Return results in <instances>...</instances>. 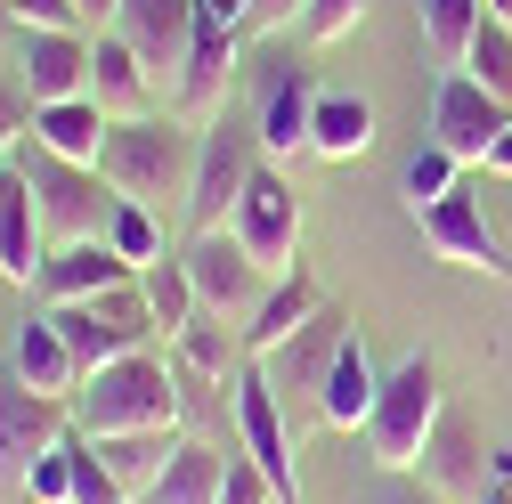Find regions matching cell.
<instances>
[{
	"label": "cell",
	"mask_w": 512,
	"mask_h": 504,
	"mask_svg": "<svg viewBox=\"0 0 512 504\" xmlns=\"http://www.w3.org/2000/svg\"><path fill=\"white\" fill-rule=\"evenodd\" d=\"M196 155H204V131H187L179 114H139V122H114L106 131L98 171L114 179L122 204H147L155 220H171L196 196Z\"/></svg>",
	"instance_id": "1"
},
{
	"label": "cell",
	"mask_w": 512,
	"mask_h": 504,
	"mask_svg": "<svg viewBox=\"0 0 512 504\" xmlns=\"http://www.w3.org/2000/svg\"><path fill=\"white\" fill-rule=\"evenodd\" d=\"M74 431L90 439H122V431H179V374L163 350H131L98 366L82 399H74Z\"/></svg>",
	"instance_id": "2"
},
{
	"label": "cell",
	"mask_w": 512,
	"mask_h": 504,
	"mask_svg": "<svg viewBox=\"0 0 512 504\" xmlns=\"http://www.w3.org/2000/svg\"><path fill=\"white\" fill-rule=\"evenodd\" d=\"M447 399H439V366L415 350L399 358L391 374H382V391H374V415H366V456L382 472H415L423 448H431V431H439Z\"/></svg>",
	"instance_id": "3"
},
{
	"label": "cell",
	"mask_w": 512,
	"mask_h": 504,
	"mask_svg": "<svg viewBox=\"0 0 512 504\" xmlns=\"http://www.w3.org/2000/svg\"><path fill=\"white\" fill-rule=\"evenodd\" d=\"M25 179H33V196H41V228H49V252L57 244H90L114 228L122 196H114V179L98 163H66V155H49V147H25L17 155Z\"/></svg>",
	"instance_id": "4"
},
{
	"label": "cell",
	"mask_w": 512,
	"mask_h": 504,
	"mask_svg": "<svg viewBox=\"0 0 512 504\" xmlns=\"http://www.w3.org/2000/svg\"><path fill=\"white\" fill-rule=\"evenodd\" d=\"M342 342H350V318L326 301V309H317V318H309L293 342H277L269 358H252V366L269 374V391H277V407H285L293 439H309V431H317V399H326V374H334Z\"/></svg>",
	"instance_id": "5"
},
{
	"label": "cell",
	"mask_w": 512,
	"mask_h": 504,
	"mask_svg": "<svg viewBox=\"0 0 512 504\" xmlns=\"http://www.w3.org/2000/svg\"><path fill=\"white\" fill-rule=\"evenodd\" d=\"M261 163H269V155H261V131H252V122H236V114H228V122H212V131H204V155H196V196H187V228H196V236L228 228Z\"/></svg>",
	"instance_id": "6"
},
{
	"label": "cell",
	"mask_w": 512,
	"mask_h": 504,
	"mask_svg": "<svg viewBox=\"0 0 512 504\" xmlns=\"http://www.w3.org/2000/svg\"><path fill=\"white\" fill-rule=\"evenodd\" d=\"M512 131V106L496 98V90H480L464 66H447L439 74V90H431V147H447L464 171H488V155H496V139Z\"/></svg>",
	"instance_id": "7"
},
{
	"label": "cell",
	"mask_w": 512,
	"mask_h": 504,
	"mask_svg": "<svg viewBox=\"0 0 512 504\" xmlns=\"http://www.w3.org/2000/svg\"><path fill=\"white\" fill-rule=\"evenodd\" d=\"M187 277H196V301L212 309V318H228V326H252L261 318V301H269V269L252 261V252L228 236V228H212V236H187Z\"/></svg>",
	"instance_id": "8"
},
{
	"label": "cell",
	"mask_w": 512,
	"mask_h": 504,
	"mask_svg": "<svg viewBox=\"0 0 512 504\" xmlns=\"http://www.w3.org/2000/svg\"><path fill=\"white\" fill-rule=\"evenodd\" d=\"M228 236H236L269 277H293V269H301V196H293V179H285L277 163L252 171L244 204H236V220H228Z\"/></svg>",
	"instance_id": "9"
},
{
	"label": "cell",
	"mask_w": 512,
	"mask_h": 504,
	"mask_svg": "<svg viewBox=\"0 0 512 504\" xmlns=\"http://www.w3.org/2000/svg\"><path fill=\"white\" fill-rule=\"evenodd\" d=\"M236 448L277 480L285 504H301V439H293V423H285V407H277L261 366H244V383H236Z\"/></svg>",
	"instance_id": "10"
},
{
	"label": "cell",
	"mask_w": 512,
	"mask_h": 504,
	"mask_svg": "<svg viewBox=\"0 0 512 504\" xmlns=\"http://www.w3.org/2000/svg\"><path fill=\"white\" fill-rule=\"evenodd\" d=\"M66 431H74V407H66V399H41L25 374H0V480L25 488V472H33Z\"/></svg>",
	"instance_id": "11"
},
{
	"label": "cell",
	"mask_w": 512,
	"mask_h": 504,
	"mask_svg": "<svg viewBox=\"0 0 512 504\" xmlns=\"http://www.w3.org/2000/svg\"><path fill=\"white\" fill-rule=\"evenodd\" d=\"M114 33L139 49V66H147L155 90L171 98V90H179V66H187V49H196V33H204V17H196V0H122Z\"/></svg>",
	"instance_id": "12"
},
{
	"label": "cell",
	"mask_w": 512,
	"mask_h": 504,
	"mask_svg": "<svg viewBox=\"0 0 512 504\" xmlns=\"http://www.w3.org/2000/svg\"><path fill=\"white\" fill-rule=\"evenodd\" d=\"M415 220H423V244L439 252V261H456V269H480V277L512 285V252H504V236L488 228V204L472 196V187H456L447 204H431V212H415Z\"/></svg>",
	"instance_id": "13"
},
{
	"label": "cell",
	"mask_w": 512,
	"mask_h": 504,
	"mask_svg": "<svg viewBox=\"0 0 512 504\" xmlns=\"http://www.w3.org/2000/svg\"><path fill=\"white\" fill-rule=\"evenodd\" d=\"M236 33H196V49H187V66H179V90L163 98V114H179L187 131H212V122H228V90H236Z\"/></svg>",
	"instance_id": "14"
},
{
	"label": "cell",
	"mask_w": 512,
	"mask_h": 504,
	"mask_svg": "<svg viewBox=\"0 0 512 504\" xmlns=\"http://www.w3.org/2000/svg\"><path fill=\"white\" fill-rule=\"evenodd\" d=\"M415 480H423L431 496H447V504H480L488 480H496V456L480 448V431L447 407L439 431H431V448H423V464H415Z\"/></svg>",
	"instance_id": "15"
},
{
	"label": "cell",
	"mask_w": 512,
	"mask_h": 504,
	"mask_svg": "<svg viewBox=\"0 0 512 504\" xmlns=\"http://www.w3.org/2000/svg\"><path fill=\"white\" fill-rule=\"evenodd\" d=\"M49 269V228H41V196L25 163H0V285H41Z\"/></svg>",
	"instance_id": "16"
},
{
	"label": "cell",
	"mask_w": 512,
	"mask_h": 504,
	"mask_svg": "<svg viewBox=\"0 0 512 504\" xmlns=\"http://www.w3.org/2000/svg\"><path fill=\"white\" fill-rule=\"evenodd\" d=\"M90 98L106 122H139V114H163V90L155 74L139 66V49L122 33H90Z\"/></svg>",
	"instance_id": "17"
},
{
	"label": "cell",
	"mask_w": 512,
	"mask_h": 504,
	"mask_svg": "<svg viewBox=\"0 0 512 504\" xmlns=\"http://www.w3.org/2000/svg\"><path fill=\"white\" fill-rule=\"evenodd\" d=\"M17 74L33 106L90 98V33H17Z\"/></svg>",
	"instance_id": "18"
},
{
	"label": "cell",
	"mask_w": 512,
	"mask_h": 504,
	"mask_svg": "<svg viewBox=\"0 0 512 504\" xmlns=\"http://www.w3.org/2000/svg\"><path fill=\"white\" fill-rule=\"evenodd\" d=\"M131 277H139V269L122 261V252H114L106 236H90V244H57L33 293H41V309H66V301H98V293L131 285Z\"/></svg>",
	"instance_id": "19"
},
{
	"label": "cell",
	"mask_w": 512,
	"mask_h": 504,
	"mask_svg": "<svg viewBox=\"0 0 512 504\" xmlns=\"http://www.w3.org/2000/svg\"><path fill=\"white\" fill-rule=\"evenodd\" d=\"M9 374H25L41 399H66V407H74V399H82V383H90L82 358H74V342L57 334L49 309H33V318L17 326V342H9Z\"/></svg>",
	"instance_id": "20"
},
{
	"label": "cell",
	"mask_w": 512,
	"mask_h": 504,
	"mask_svg": "<svg viewBox=\"0 0 512 504\" xmlns=\"http://www.w3.org/2000/svg\"><path fill=\"white\" fill-rule=\"evenodd\" d=\"M163 358H171V374H179V383H212V391H236V383H244V366H252L244 326L212 318V309H204V318L187 326V334H179Z\"/></svg>",
	"instance_id": "21"
},
{
	"label": "cell",
	"mask_w": 512,
	"mask_h": 504,
	"mask_svg": "<svg viewBox=\"0 0 512 504\" xmlns=\"http://www.w3.org/2000/svg\"><path fill=\"white\" fill-rule=\"evenodd\" d=\"M309 122H317V82L301 74V66H285V74H269V98H261V155L269 163H293V155H309Z\"/></svg>",
	"instance_id": "22"
},
{
	"label": "cell",
	"mask_w": 512,
	"mask_h": 504,
	"mask_svg": "<svg viewBox=\"0 0 512 504\" xmlns=\"http://www.w3.org/2000/svg\"><path fill=\"white\" fill-rule=\"evenodd\" d=\"M317 309H326V285H317L309 269L277 277V285H269V301H261V318L244 326V350H252V358H269L277 342H293V334H301V326L317 318Z\"/></svg>",
	"instance_id": "23"
},
{
	"label": "cell",
	"mask_w": 512,
	"mask_h": 504,
	"mask_svg": "<svg viewBox=\"0 0 512 504\" xmlns=\"http://www.w3.org/2000/svg\"><path fill=\"white\" fill-rule=\"evenodd\" d=\"M374 391H382V374H374L366 342L350 334V342H342V358H334V374H326L317 423H326V431H366V415H374Z\"/></svg>",
	"instance_id": "24"
},
{
	"label": "cell",
	"mask_w": 512,
	"mask_h": 504,
	"mask_svg": "<svg viewBox=\"0 0 512 504\" xmlns=\"http://www.w3.org/2000/svg\"><path fill=\"white\" fill-rule=\"evenodd\" d=\"M374 147V106L358 90H317V122H309V155L326 163H358Z\"/></svg>",
	"instance_id": "25"
},
{
	"label": "cell",
	"mask_w": 512,
	"mask_h": 504,
	"mask_svg": "<svg viewBox=\"0 0 512 504\" xmlns=\"http://www.w3.org/2000/svg\"><path fill=\"white\" fill-rule=\"evenodd\" d=\"M220 480H228V448H212V439H179V456L163 464V480L139 504H220Z\"/></svg>",
	"instance_id": "26"
},
{
	"label": "cell",
	"mask_w": 512,
	"mask_h": 504,
	"mask_svg": "<svg viewBox=\"0 0 512 504\" xmlns=\"http://www.w3.org/2000/svg\"><path fill=\"white\" fill-rule=\"evenodd\" d=\"M106 131H114V122L98 114V98H66V106H41L33 114V147L66 155V163H98L106 155Z\"/></svg>",
	"instance_id": "27"
},
{
	"label": "cell",
	"mask_w": 512,
	"mask_h": 504,
	"mask_svg": "<svg viewBox=\"0 0 512 504\" xmlns=\"http://www.w3.org/2000/svg\"><path fill=\"white\" fill-rule=\"evenodd\" d=\"M139 293H147V309H155V326H163V350L204 318V301H196V277H187V261L179 252H163V261H147L139 269Z\"/></svg>",
	"instance_id": "28"
},
{
	"label": "cell",
	"mask_w": 512,
	"mask_h": 504,
	"mask_svg": "<svg viewBox=\"0 0 512 504\" xmlns=\"http://www.w3.org/2000/svg\"><path fill=\"white\" fill-rule=\"evenodd\" d=\"M179 439H187V431H122V439H98V456H106V472L131 488V504H139V496L163 480V464L179 456Z\"/></svg>",
	"instance_id": "29"
},
{
	"label": "cell",
	"mask_w": 512,
	"mask_h": 504,
	"mask_svg": "<svg viewBox=\"0 0 512 504\" xmlns=\"http://www.w3.org/2000/svg\"><path fill=\"white\" fill-rule=\"evenodd\" d=\"M49 318H57V334L74 342V358H82V374H98V366H114V358H131V350H139V342L122 334V326L106 318L98 301H66V309H49Z\"/></svg>",
	"instance_id": "30"
},
{
	"label": "cell",
	"mask_w": 512,
	"mask_h": 504,
	"mask_svg": "<svg viewBox=\"0 0 512 504\" xmlns=\"http://www.w3.org/2000/svg\"><path fill=\"white\" fill-rule=\"evenodd\" d=\"M480 17H488V0H423V41H431L439 66H464V57H472Z\"/></svg>",
	"instance_id": "31"
},
{
	"label": "cell",
	"mask_w": 512,
	"mask_h": 504,
	"mask_svg": "<svg viewBox=\"0 0 512 504\" xmlns=\"http://www.w3.org/2000/svg\"><path fill=\"white\" fill-rule=\"evenodd\" d=\"M464 74L512 106V17H480V33H472V57H464Z\"/></svg>",
	"instance_id": "32"
},
{
	"label": "cell",
	"mask_w": 512,
	"mask_h": 504,
	"mask_svg": "<svg viewBox=\"0 0 512 504\" xmlns=\"http://www.w3.org/2000/svg\"><path fill=\"white\" fill-rule=\"evenodd\" d=\"M456 187H464V163L447 155V147H431V139H423V147L407 155V212H431V204H447Z\"/></svg>",
	"instance_id": "33"
},
{
	"label": "cell",
	"mask_w": 512,
	"mask_h": 504,
	"mask_svg": "<svg viewBox=\"0 0 512 504\" xmlns=\"http://www.w3.org/2000/svg\"><path fill=\"white\" fill-rule=\"evenodd\" d=\"M106 244H114L131 269H147V261H163V252H171V244H163V220H155L147 204H122L114 228H106Z\"/></svg>",
	"instance_id": "34"
},
{
	"label": "cell",
	"mask_w": 512,
	"mask_h": 504,
	"mask_svg": "<svg viewBox=\"0 0 512 504\" xmlns=\"http://www.w3.org/2000/svg\"><path fill=\"white\" fill-rule=\"evenodd\" d=\"M33 90H25V74H0V163H17L25 147H33Z\"/></svg>",
	"instance_id": "35"
},
{
	"label": "cell",
	"mask_w": 512,
	"mask_h": 504,
	"mask_svg": "<svg viewBox=\"0 0 512 504\" xmlns=\"http://www.w3.org/2000/svg\"><path fill=\"white\" fill-rule=\"evenodd\" d=\"M74 504H131V488L106 472V456H98L90 431H74Z\"/></svg>",
	"instance_id": "36"
},
{
	"label": "cell",
	"mask_w": 512,
	"mask_h": 504,
	"mask_svg": "<svg viewBox=\"0 0 512 504\" xmlns=\"http://www.w3.org/2000/svg\"><path fill=\"white\" fill-rule=\"evenodd\" d=\"M25 496H33V504H74V431L25 472Z\"/></svg>",
	"instance_id": "37"
},
{
	"label": "cell",
	"mask_w": 512,
	"mask_h": 504,
	"mask_svg": "<svg viewBox=\"0 0 512 504\" xmlns=\"http://www.w3.org/2000/svg\"><path fill=\"white\" fill-rule=\"evenodd\" d=\"M366 25V0H309V17H301V33L317 41V49H334V41H350Z\"/></svg>",
	"instance_id": "38"
},
{
	"label": "cell",
	"mask_w": 512,
	"mask_h": 504,
	"mask_svg": "<svg viewBox=\"0 0 512 504\" xmlns=\"http://www.w3.org/2000/svg\"><path fill=\"white\" fill-rule=\"evenodd\" d=\"M220 504H285V496H277V480H269L261 464H252L244 448H228V480H220Z\"/></svg>",
	"instance_id": "39"
},
{
	"label": "cell",
	"mask_w": 512,
	"mask_h": 504,
	"mask_svg": "<svg viewBox=\"0 0 512 504\" xmlns=\"http://www.w3.org/2000/svg\"><path fill=\"white\" fill-rule=\"evenodd\" d=\"M17 33H90L74 0H17Z\"/></svg>",
	"instance_id": "40"
},
{
	"label": "cell",
	"mask_w": 512,
	"mask_h": 504,
	"mask_svg": "<svg viewBox=\"0 0 512 504\" xmlns=\"http://www.w3.org/2000/svg\"><path fill=\"white\" fill-rule=\"evenodd\" d=\"M196 17L212 33H252V0H196Z\"/></svg>",
	"instance_id": "41"
},
{
	"label": "cell",
	"mask_w": 512,
	"mask_h": 504,
	"mask_svg": "<svg viewBox=\"0 0 512 504\" xmlns=\"http://www.w3.org/2000/svg\"><path fill=\"white\" fill-rule=\"evenodd\" d=\"M309 17V0H252V33H285Z\"/></svg>",
	"instance_id": "42"
},
{
	"label": "cell",
	"mask_w": 512,
	"mask_h": 504,
	"mask_svg": "<svg viewBox=\"0 0 512 504\" xmlns=\"http://www.w3.org/2000/svg\"><path fill=\"white\" fill-rule=\"evenodd\" d=\"M74 9H82V25H90V33H114V17H122V0H74Z\"/></svg>",
	"instance_id": "43"
},
{
	"label": "cell",
	"mask_w": 512,
	"mask_h": 504,
	"mask_svg": "<svg viewBox=\"0 0 512 504\" xmlns=\"http://www.w3.org/2000/svg\"><path fill=\"white\" fill-rule=\"evenodd\" d=\"M382 504H447V496H431V488H391Z\"/></svg>",
	"instance_id": "44"
},
{
	"label": "cell",
	"mask_w": 512,
	"mask_h": 504,
	"mask_svg": "<svg viewBox=\"0 0 512 504\" xmlns=\"http://www.w3.org/2000/svg\"><path fill=\"white\" fill-rule=\"evenodd\" d=\"M488 171H496V179H512V131L496 139V155H488Z\"/></svg>",
	"instance_id": "45"
},
{
	"label": "cell",
	"mask_w": 512,
	"mask_h": 504,
	"mask_svg": "<svg viewBox=\"0 0 512 504\" xmlns=\"http://www.w3.org/2000/svg\"><path fill=\"white\" fill-rule=\"evenodd\" d=\"M480 504H512V480H488V496Z\"/></svg>",
	"instance_id": "46"
},
{
	"label": "cell",
	"mask_w": 512,
	"mask_h": 504,
	"mask_svg": "<svg viewBox=\"0 0 512 504\" xmlns=\"http://www.w3.org/2000/svg\"><path fill=\"white\" fill-rule=\"evenodd\" d=\"M0 33H17V0H0Z\"/></svg>",
	"instance_id": "47"
},
{
	"label": "cell",
	"mask_w": 512,
	"mask_h": 504,
	"mask_svg": "<svg viewBox=\"0 0 512 504\" xmlns=\"http://www.w3.org/2000/svg\"><path fill=\"white\" fill-rule=\"evenodd\" d=\"M496 480H512V448H496Z\"/></svg>",
	"instance_id": "48"
}]
</instances>
